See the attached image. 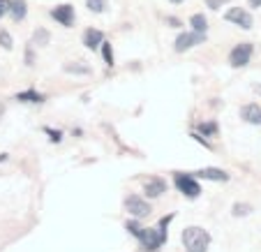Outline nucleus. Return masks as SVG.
Masks as SVG:
<instances>
[{"instance_id":"1","label":"nucleus","mask_w":261,"mask_h":252,"mask_svg":"<svg viewBox=\"0 0 261 252\" xmlns=\"http://www.w3.org/2000/svg\"><path fill=\"white\" fill-rule=\"evenodd\" d=\"M171 220H173V215L162 218L158 227H141V224L134 222V220H127V222H125V229H127L132 236H137L139 243H141L148 252H155L164 241H167V227Z\"/></svg>"},{"instance_id":"2","label":"nucleus","mask_w":261,"mask_h":252,"mask_svg":"<svg viewBox=\"0 0 261 252\" xmlns=\"http://www.w3.org/2000/svg\"><path fill=\"white\" fill-rule=\"evenodd\" d=\"M182 245L188 252H208L211 245V234L201 227H188L182 229Z\"/></svg>"},{"instance_id":"3","label":"nucleus","mask_w":261,"mask_h":252,"mask_svg":"<svg viewBox=\"0 0 261 252\" xmlns=\"http://www.w3.org/2000/svg\"><path fill=\"white\" fill-rule=\"evenodd\" d=\"M206 42V33H197V30H190V33H180L176 37V42H173V49L178 51V54H182V51H190L194 49V46L203 44Z\"/></svg>"},{"instance_id":"4","label":"nucleus","mask_w":261,"mask_h":252,"mask_svg":"<svg viewBox=\"0 0 261 252\" xmlns=\"http://www.w3.org/2000/svg\"><path fill=\"white\" fill-rule=\"evenodd\" d=\"M252 54H254L252 42H241V44H236L231 49V54H229V65H231V67H245L252 60Z\"/></svg>"},{"instance_id":"5","label":"nucleus","mask_w":261,"mask_h":252,"mask_svg":"<svg viewBox=\"0 0 261 252\" xmlns=\"http://www.w3.org/2000/svg\"><path fill=\"white\" fill-rule=\"evenodd\" d=\"M173 181H176V188L188 199H197L199 194H201V188H199V183L194 181V173H176Z\"/></svg>"},{"instance_id":"6","label":"nucleus","mask_w":261,"mask_h":252,"mask_svg":"<svg viewBox=\"0 0 261 252\" xmlns=\"http://www.w3.org/2000/svg\"><path fill=\"white\" fill-rule=\"evenodd\" d=\"M224 19H227L229 23L243 28V30H252V26H254V19H252V14L245 10V7H231V10H227Z\"/></svg>"},{"instance_id":"7","label":"nucleus","mask_w":261,"mask_h":252,"mask_svg":"<svg viewBox=\"0 0 261 252\" xmlns=\"http://www.w3.org/2000/svg\"><path fill=\"white\" fill-rule=\"evenodd\" d=\"M49 14H51V19H56L63 28H72L74 19H76V14H74V5H69V3H63V5L54 7Z\"/></svg>"},{"instance_id":"8","label":"nucleus","mask_w":261,"mask_h":252,"mask_svg":"<svg viewBox=\"0 0 261 252\" xmlns=\"http://www.w3.org/2000/svg\"><path fill=\"white\" fill-rule=\"evenodd\" d=\"M125 211H127L132 218H146V215H150V204H148L146 199L132 194V197L125 199Z\"/></svg>"},{"instance_id":"9","label":"nucleus","mask_w":261,"mask_h":252,"mask_svg":"<svg viewBox=\"0 0 261 252\" xmlns=\"http://www.w3.org/2000/svg\"><path fill=\"white\" fill-rule=\"evenodd\" d=\"M143 192H146V197H148V199H158V197H162V194L167 192V183H164V178H160V176L148 178L146 185H143Z\"/></svg>"},{"instance_id":"10","label":"nucleus","mask_w":261,"mask_h":252,"mask_svg":"<svg viewBox=\"0 0 261 252\" xmlns=\"http://www.w3.org/2000/svg\"><path fill=\"white\" fill-rule=\"evenodd\" d=\"M197 178H203V181H215V183H224L229 181V173L224 169H217V167H203L199 171H194Z\"/></svg>"},{"instance_id":"11","label":"nucleus","mask_w":261,"mask_h":252,"mask_svg":"<svg viewBox=\"0 0 261 252\" xmlns=\"http://www.w3.org/2000/svg\"><path fill=\"white\" fill-rule=\"evenodd\" d=\"M241 118L245 120V123L250 125H261V107L259 104H245V107H241Z\"/></svg>"},{"instance_id":"12","label":"nucleus","mask_w":261,"mask_h":252,"mask_svg":"<svg viewBox=\"0 0 261 252\" xmlns=\"http://www.w3.org/2000/svg\"><path fill=\"white\" fill-rule=\"evenodd\" d=\"M102 42H104V33L102 30H97V28H88L84 33V46L86 49H99L102 46Z\"/></svg>"},{"instance_id":"13","label":"nucleus","mask_w":261,"mask_h":252,"mask_svg":"<svg viewBox=\"0 0 261 252\" xmlns=\"http://www.w3.org/2000/svg\"><path fill=\"white\" fill-rule=\"evenodd\" d=\"M10 14H12V19L14 21H23L25 14H28V5H25V0H12Z\"/></svg>"},{"instance_id":"14","label":"nucleus","mask_w":261,"mask_h":252,"mask_svg":"<svg viewBox=\"0 0 261 252\" xmlns=\"http://www.w3.org/2000/svg\"><path fill=\"white\" fill-rule=\"evenodd\" d=\"M16 99L19 102H30V104H40L44 102V95H40L37 90H23V93L16 95Z\"/></svg>"},{"instance_id":"15","label":"nucleus","mask_w":261,"mask_h":252,"mask_svg":"<svg viewBox=\"0 0 261 252\" xmlns=\"http://www.w3.org/2000/svg\"><path fill=\"white\" fill-rule=\"evenodd\" d=\"M190 26H192V30H197V33H208V19L203 14L190 16Z\"/></svg>"},{"instance_id":"16","label":"nucleus","mask_w":261,"mask_h":252,"mask_svg":"<svg viewBox=\"0 0 261 252\" xmlns=\"http://www.w3.org/2000/svg\"><path fill=\"white\" fill-rule=\"evenodd\" d=\"M51 42V33L46 28H37L33 33V44H37V46H46Z\"/></svg>"},{"instance_id":"17","label":"nucleus","mask_w":261,"mask_h":252,"mask_svg":"<svg viewBox=\"0 0 261 252\" xmlns=\"http://www.w3.org/2000/svg\"><path fill=\"white\" fill-rule=\"evenodd\" d=\"M86 7H88L93 14H102V12H107L109 3L107 0H86Z\"/></svg>"},{"instance_id":"18","label":"nucleus","mask_w":261,"mask_h":252,"mask_svg":"<svg viewBox=\"0 0 261 252\" xmlns=\"http://www.w3.org/2000/svg\"><path fill=\"white\" fill-rule=\"evenodd\" d=\"M99 49H102V58H104V63H107L109 67H114V49H111V42L104 40Z\"/></svg>"},{"instance_id":"19","label":"nucleus","mask_w":261,"mask_h":252,"mask_svg":"<svg viewBox=\"0 0 261 252\" xmlns=\"http://www.w3.org/2000/svg\"><path fill=\"white\" fill-rule=\"evenodd\" d=\"M0 46L5 51H12V46H14V40H12V35L5 28H0Z\"/></svg>"},{"instance_id":"20","label":"nucleus","mask_w":261,"mask_h":252,"mask_svg":"<svg viewBox=\"0 0 261 252\" xmlns=\"http://www.w3.org/2000/svg\"><path fill=\"white\" fill-rule=\"evenodd\" d=\"M65 72H69V74H88L90 72V67L88 65H76V63H67L65 65Z\"/></svg>"},{"instance_id":"21","label":"nucleus","mask_w":261,"mask_h":252,"mask_svg":"<svg viewBox=\"0 0 261 252\" xmlns=\"http://www.w3.org/2000/svg\"><path fill=\"white\" fill-rule=\"evenodd\" d=\"M199 132H201L203 137H215L217 134V123L215 120H211V123H201L199 125Z\"/></svg>"},{"instance_id":"22","label":"nucleus","mask_w":261,"mask_h":252,"mask_svg":"<svg viewBox=\"0 0 261 252\" xmlns=\"http://www.w3.org/2000/svg\"><path fill=\"white\" fill-rule=\"evenodd\" d=\"M231 213L236 215V218H241V215H250V213H252V206H250V204H233Z\"/></svg>"},{"instance_id":"23","label":"nucleus","mask_w":261,"mask_h":252,"mask_svg":"<svg viewBox=\"0 0 261 252\" xmlns=\"http://www.w3.org/2000/svg\"><path fill=\"white\" fill-rule=\"evenodd\" d=\"M227 3H231V0H206V7L213 12H217L222 5H227Z\"/></svg>"},{"instance_id":"24","label":"nucleus","mask_w":261,"mask_h":252,"mask_svg":"<svg viewBox=\"0 0 261 252\" xmlns=\"http://www.w3.org/2000/svg\"><path fill=\"white\" fill-rule=\"evenodd\" d=\"M10 5H12V0H0V19L5 14H10Z\"/></svg>"},{"instance_id":"25","label":"nucleus","mask_w":261,"mask_h":252,"mask_svg":"<svg viewBox=\"0 0 261 252\" xmlns=\"http://www.w3.org/2000/svg\"><path fill=\"white\" fill-rule=\"evenodd\" d=\"M167 23H169V26H171V28H180V26H182V23H180V21H178V19H176V16H167Z\"/></svg>"},{"instance_id":"26","label":"nucleus","mask_w":261,"mask_h":252,"mask_svg":"<svg viewBox=\"0 0 261 252\" xmlns=\"http://www.w3.org/2000/svg\"><path fill=\"white\" fill-rule=\"evenodd\" d=\"M46 132L51 134V141H60V132H58V130H56V132H54V130H46Z\"/></svg>"},{"instance_id":"27","label":"nucleus","mask_w":261,"mask_h":252,"mask_svg":"<svg viewBox=\"0 0 261 252\" xmlns=\"http://www.w3.org/2000/svg\"><path fill=\"white\" fill-rule=\"evenodd\" d=\"M247 3H250V7H254V10L261 7V0H247Z\"/></svg>"},{"instance_id":"28","label":"nucleus","mask_w":261,"mask_h":252,"mask_svg":"<svg viewBox=\"0 0 261 252\" xmlns=\"http://www.w3.org/2000/svg\"><path fill=\"white\" fill-rule=\"evenodd\" d=\"M25 63H28V65H33V51H25Z\"/></svg>"},{"instance_id":"29","label":"nucleus","mask_w":261,"mask_h":252,"mask_svg":"<svg viewBox=\"0 0 261 252\" xmlns=\"http://www.w3.org/2000/svg\"><path fill=\"white\" fill-rule=\"evenodd\" d=\"M169 3H171V5H182L185 0H169Z\"/></svg>"}]
</instances>
